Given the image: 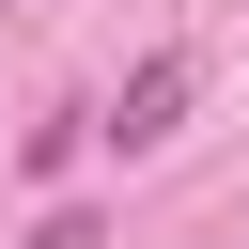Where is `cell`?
Masks as SVG:
<instances>
[{"label":"cell","mask_w":249,"mask_h":249,"mask_svg":"<svg viewBox=\"0 0 249 249\" xmlns=\"http://www.w3.org/2000/svg\"><path fill=\"white\" fill-rule=\"evenodd\" d=\"M187 93H202V62H187V47H156V62L109 93V140H124V156H140V140H171V124H187Z\"/></svg>","instance_id":"cell-1"}]
</instances>
